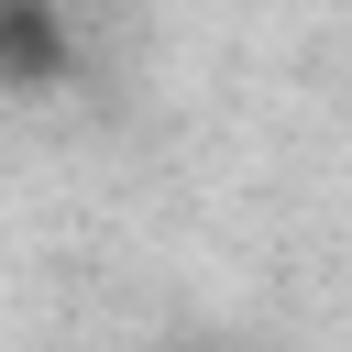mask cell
Here are the masks:
<instances>
[{
    "label": "cell",
    "mask_w": 352,
    "mask_h": 352,
    "mask_svg": "<svg viewBox=\"0 0 352 352\" xmlns=\"http://www.w3.org/2000/svg\"><path fill=\"white\" fill-rule=\"evenodd\" d=\"M66 77V33L44 0H0V88H55Z\"/></svg>",
    "instance_id": "cell-1"
}]
</instances>
